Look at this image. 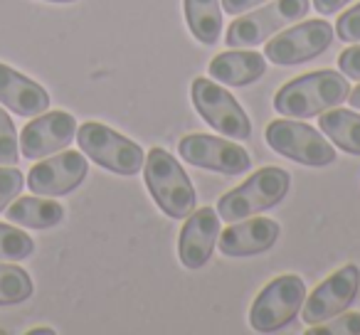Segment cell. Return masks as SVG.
Returning a JSON list of instances; mask_svg holds the SVG:
<instances>
[{
	"mask_svg": "<svg viewBox=\"0 0 360 335\" xmlns=\"http://www.w3.org/2000/svg\"><path fill=\"white\" fill-rule=\"evenodd\" d=\"M52 333H55L52 328H32L30 330V335H52Z\"/></svg>",
	"mask_w": 360,
	"mask_h": 335,
	"instance_id": "31",
	"label": "cell"
},
{
	"mask_svg": "<svg viewBox=\"0 0 360 335\" xmlns=\"http://www.w3.org/2000/svg\"><path fill=\"white\" fill-rule=\"evenodd\" d=\"M143 178L160 212L173 220H186L195 210V188L183 165L165 148H150L143 160Z\"/></svg>",
	"mask_w": 360,
	"mask_h": 335,
	"instance_id": "2",
	"label": "cell"
},
{
	"mask_svg": "<svg viewBox=\"0 0 360 335\" xmlns=\"http://www.w3.org/2000/svg\"><path fill=\"white\" fill-rule=\"evenodd\" d=\"M338 67L348 79H360V45L348 47L345 52H340Z\"/></svg>",
	"mask_w": 360,
	"mask_h": 335,
	"instance_id": "27",
	"label": "cell"
},
{
	"mask_svg": "<svg viewBox=\"0 0 360 335\" xmlns=\"http://www.w3.org/2000/svg\"><path fill=\"white\" fill-rule=\"evenodd\" d=\"M264 138L274 153L296 160L301 165H309V168H323L335 160V150L326 140V136L319 129L301 124V121H271L264 131Z\"/></svg>",
	"mask_w": 360,
	"mask_h": 335,
	"instance_id": "6",
	"label": "cell"
},
{
	"mask_svg": "<svg viewBox=\"0 0 360 335\" xmlns=\"http://www.w3.org/2000/svg\"><path fill=\"white\" fill-rule=\"evenodd\" d=\"M82 153L91 158L104 171L116 176H136L143 168V148L136 140L121 136L119 131L99 124V121H86L77 129Z\"/></svg>",
	"mask_w": 360,
	"mask_h": 335,
	"instance_id": "4",
	"label": "cell"
},
{
	"mask_svg": "<svg viewBox=\"0 0 360 335\" xmlns=\"http://www.w3.org/2000/svg\"><path fill=\"white\" fill-rule=\"evenodd\" d=\"M188 27L202 45H215L222 35V6L220 0H183Z\"/></svg>",
	"mask_w": 360,
	"mask_h": 335,
	"instance_id": "19",
	"label": "cell"
},
{
	"mask_svg": "<svg viewBox=\"0 0 360 335\" xmlns=\"http://www.w3.org/2000/svg\"><path fill=\"white\" fill-rule=\"evenodd\" d=\"M309 335H360V313H338L330 320L314 325Z\"/></svg>",
	"mask_w": 360,
	"mask_h": 335,
	"instance_id": "24",
	"label": "cell"
},
{
	"mask_svg": "<svg viewBox=\"0 0 360 335\" xmlns=\"http://www.w3.org/2000/svg\"><path fill=\"white\" fill-rule=\"evenodd\" d=\"M0 104L18 116H40L50 109L45 86L0 62Z\"/></svg>",
	"mask_w": 360,
	"mask_h": 335,
	"instance_id": "16",
	"label": "cell"
},
{
	"mask_svg": "<svg viewBox=\"0 0 360 335\" xmlns=\"http://www.w3.org/2000/svg\"><path fill=\"white\" fill-rule=\"evenodd\" d=\"M350 0H314V8L321 13V15H333L338 13L343 6H348Z\"/></svg>",
	"mask_w": 360,
	"mask_h": 335,
	"instance_id": "29",
	"label": "cell"
},
{
	"mask_svg": "<svg viewBox=\"0 0 360 335\" xmlns=\"http://www.w3.org/2000/svg\"><path fill=\"white\" fill-rule=\"evenodd\" d=\"M35 251L30 235L13 225H0V261H22Z\"/></svg>",
	"mask_w": 360,
	"mask_h": 335,
	"instance_id": "22",
	"label": "cell"
},
{
	"mask_svg": "<svg viewBox=\"0 0 360 335\" xmlns=\"http://www.w3.org/2000/svg\"><path fill=\"white\" fill-rule=\"evenodd\" d=\"M335 32L343 42H360V3L348 8L335 22Z\"/></svg>",
	"mask_w": 360,
	"mask_h": 335,
	"instance_id": "26",
	"label": "cell"
},
{
	"mask_svg": "<svg viewBox=\"0 0 360 335\" xmlns=\"http://www.w3.org/2000/svg\"><path fill=\"white\" fill-rule=\"evenodd\" d=\"M306 301V284L296 274L276 276L259 291L250 310V323L257 333H276L299 315Z\"/></svg>",
	"mask_w": 360,
	"mask_h": 335,
	"instance_id": "5",
	"label": "cell"
},
{
	"mask_svg": "<svg viewBox=\"0 0 360 335\" xmlns=\"http://www.w3.org/2000/svg\"><path fill=\"white\" fill-rule=\"evenodd\" d=\"M6 215L13 225L30 227V230H50L65 220V207L55 200L42 197H15L6 207Z\"/></svg>",
	"mask_w": 360,
	"mask_h": 335,
	"instance_id": "18",
	"label": "cell"
},
{
	"mask_svg": "<svg viewBox=\"0 0 360 335\" xmlns=\"http://www.w3.org/2000/svg\"><path fill=\"white\" fill-rule=\"evenodd\" d=\"M262 3H266V0H222V11L227 15H242L245 11L262 6Z\"/></svg>",
	"mask_w": 360,
	"mask_h": 335,
	"instance_id": "28",
	"label": "cell"
},
{
	"mask_svg": "<svg viewBox=\"0 0 360 335\" xmlns=\"http://www.w3.org/2000/svg\"><path fill=\"white\" fill-rule=\"evenodd\" d=\"M291 188V176L284 168H274L266 165L262 171L252 173L242 185H237L235 190L225 192L217 200V215L225 222H240L247 220L252 215L269 210V207L279 205L286 197Z\"/></svg>",
	"mask_w": 360,
	"mask_h": 335,
	"instance_id": "3",
	"label": "cell"
},
{
	"mask_svg": "<svg viewBox=\"0 0 360 335\" xmlns=\"http://www.w3.org/2000/svg\"><path fill=\"white\" fill-rule=\"evenodd\" d=\"M35 291L32 279L22 266L0 264V306H15L27 301Z\"/></svg>",
	"mask_w": 360,
	"mask_h": 335,
	"instance_id": "21",
	"label": "cell"
},
{
	"mask_svg": "<svg viewBox=\"0 0 360 335\" xmlns=\"http://www.w3.org/2000/svg\"><path fill=\"white\" fill-rule=\"evenodd\" d=\"M348 101H350V106H355V109L360 111V84L355 86V89L348 94Z\"/></svg>",
	"mask_w": 360,
	"mask_h": 335,
	"instance_id": "30",
	"label": "cell"
},
{
	"mask_svg": "<svg viewBox=\"0 0 360 335\" xmlns=\"http://www.w3.org/2000/svg\"><path fill=\"white\" fill-rule=\"evenodd\" d=\"M25 188V178L15 165H0V212L6 210Z\"/></svg>",
	"mask_w": 360,
	"mask_h": 335,
	"instance_id": "25",
	"label": "cell"
},
{
	"mask_svg": "<svg viewBox=\"0 0 360 335\" xmlns=\"http://www.w3.org/2000/svg\"><path fill=\"white\" fill-rule=\"evenodd\" d=\"M348 94L350 84L343 72L319 70L286 81L274 94V109L276 114L289 119H311L323 114L330 106L343 104Z\"/></svg>",
	"mask_w": 360,
	"mask_h": 335,
	"instance_id": "1",
	"label": "cell"
},
{
	"mask_svg": "<svg viewBox=\"0 0 360 335\" xmlns=\"http://www.w3.org/2000/svg\"><path fill=\"white\" fill-rule=\"evenodd\" d=\"M193 104H195L198 114L207 121L215 131H220L225 138L232 140H247L252 136L250 116L245 114L237 99L225 89V86L215 84L212 79L198 77L191 86Z\"/></svg>",
	"mask_w": 360,
	"mask_h": 335,
	"instance_id": "8",
	"label": "cell"
},
{
	"mask_svg": "<svg viewBox=\"0 0 360 335\" xmlns=\"http://www.w3.org/2000/svg\"><path fill=\"white\" fill-rule=\"evenodd\" d=\"M333 42V27L326 20H304L301 25H294L276 35L264 47V57L271 65L291 67L309 62L326 52Z\"/></svg>",
	"mask_w": 360,
	"mask_h": 335,
	"instance_id": "10",
	"label": "cell"
},
{
	"mask_svg": "<svg viewBox=\"0 0 360 335\" xmlns=\"http://www.w3.org/2000/svg\"><path fill=\"white\" fill-rule=\"evenodd\" d=\"M47 3H75V0H47Z\"/></svg>",
	"mask_w": 360,
	"mask_h": 335,
	"instance_id": "32",
	"label": "cell"
},
{
	"mask_svg": "<svg viewBox=\"0 0 360 335\" xmlns=\"http://www.w3.org/2000/svg\"><path fill=\"white\" fill-rule=\"evenodd\" d=\"M321 133L330 138V143L338 145L345 153L360 155V114L350 109H335L328 114H319Z\"/></svg>",
	"mask_w": 360,
	"mask_h": 335,
	"instance_id": "20",
	"label": "cell"
},
{
	"mask_svg": "<svg viewBox=\"0 0 360 335\" xmlns=\"http://www.w3.org/2000/svg\"><path fill=\"white\" fill-rule=\"evenodd\" d=\"M210 77L225 86H247L264 77L266 57L255 50H230L217 55L207 67Z\"/></svg>",
	"mask_w": 360,
	"mask_h": 335,
	"instance_id": "17",
	"label": "cell"
},
{
	"mask_svg": "<svg viewBox=\"0 0 360 335\" xmlns=\"http://www.w3.org/2000/svg\"><path fill=\"white\" fill-rule=\"evenodd\" d=\"M360 289V269L355 264H345L335 274H330L309 298L304 301V323L319 325L343 313L355 301Z\"/></svg>",
	"mask_w": 360,
	"mask_h": 335,
	"instance_id": "12",
	"label": "cell"
},
{
	"mask_svg": "<svg viewBox=\"0 0 360 335\" xmlns=\"http://www.w3.org/2000/svg\"><path fill=\"white\" fill-rule=\"evenodd\" d=\"M220 237V215L212 207H200L188 215L178 237V256L186 269H200L210 261Z\"/></svg>",
	"mask_w": 360,
	"mask_h": 335,
	"instance_id": "14",
	"label": "cell"
},
{
	"mask_svg": "<svg viewBox=\"0 0 360 335\" xmlns=\"http://www.w3.org/2000/svg\"><path fill=\"white\" fill-rule=\"evenodd\" d=\"M180 158L188 165L205 168L222 176H242L252 168V158L242 145L205 133H191L178 143Z\"/></svg>",
	"mask_w": 360,
	"mask_h": 335,
	"instance_id": "9",
	"label": "cell"
},
{
	"mask_svg": "<svg viewBox=\"0 0 360 335\" xmlns=\"http://www.w3.org/2000/svg\"><path fill=\"white\" fill-rule=\"evenodd\" d=\"M18 158H20L18 131L6 109H0V165H18Z\"/></svg>",
	"mask_w": 360,
	"mask_h": 335,
	"instance_id": "23",
	"label": "cell"
},
{
	"mask_svg": "<svg viewBox=\"0 0 360 335\" xmlns=\"http://www.w3.org/2000/svg\"><path fill=\"white\" fill-rule=\"evenodd\" d=\"M276 239H279V225L266 217H257V220H240V225L232 222V227L220 235L217 247L225 256H255L271 249Z\"/></svg>",
	"mask_w": 360,
	"mask_h": 335,
	"instance_id": "15",
	"label": "cell"
},
{
	"mask_svg": "<svg viewBox=\"0 0 360 335\" xmlns=\"http://www.w3.org/2000/svg\"><path fill=\"white\" fill-rule=\"evenodd\" d=\"M77 136V121L67 111H45L22 129L20 153L27 160H40L67 148Z\"/></svg>",
	"mask_w": 360,
	"mask_h": 335,
	"instance_id": "13",
	"label": "cell"
},
{
	"mask_svg": "<svg viewBox=\"0 0 360 335\" xmlns=\"http://www.w3.org/2000/svg\"><path fill=\"white\" fill-rule=\"evenodd\" d=\"M86 171H89V163H86L84 153L62 150L55 158H47L42 163L32 165L30 176H27V188L35 195L60 197L77 190L86 178Z\"/></svg>",
	"mask_w": 360,
	"mask_h": 335,
	"instance_id": "11",
	"label": "cell"
},
{
	"mask_svg": "<svg viewBox=\"0 0 360 335\" xmlns=\"http://www.w3.org/2000/svg\"><path fill=\"white\" fill-rule=\"evenodd\" d=\"M311 11L309 0H274L271 6L242 15L227 27V45L230 47H257L286 25H294Z\"/></svg>",
	"mask_w": 360,
	"mask_h": 335,
	"instance_id": "7",
	"label": "cell"
}]
</instances>
